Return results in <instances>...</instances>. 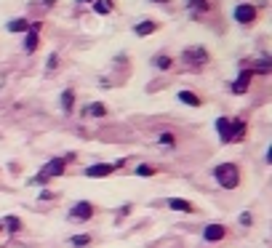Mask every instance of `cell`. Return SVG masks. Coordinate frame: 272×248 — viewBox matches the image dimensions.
<instances>
[{"instance_id": "6da1fadb", "label": "cell", "mask_w": 272, "mask_h": 248, "mask_svg": "<svg viewBox=\"0 0 272 248\" xmlns=\"http://www.w3.org/2000/svg\"><path fill=\"white\" fill-rule=\"evenodd\" d=\"M216 131H219V139L224 144H232V142H240L246 139V120L243 117H216Z\"/></svg>"}, {"instance_id": "7a4b0ae2", "label": "cell", "mask_w": 272, "mask_h": 248, "mask_svg": "<svg viewBox=\"0 0 272 248\" xmlns=\"http://www.w3.org/2000/svg\"><path fill=\"white\" fill-rule=\"evenodd\" d=\"M214 179L222 190H237L240 187V168L235 163H219L214 168Z\"/></svg>"}, {"instance_id": "3957f363", "label": "cell", "mask_w": 272, "mask_h": 248, "mask_svg": "<svg viewBox=\"0 0 272 248\" xmlns=\"http://www.w3.org/2000/svg\"><path fill=\"white\" fill-rule=\"evenodd\" d=\"M208 59H211V54L203 46H190L181 51V61H184L187 70H203L208 64Z\"/></svg>"}, {"instance_id": "277c9868", "label": "cell", "mask_w": 272, "mask_h": 248, "mask_svg": "<svg viewBox=\"0 0 272 248\" xmlns=\"http://www.w3.org/2000/svg\"><path fill=\"white\" fill-rule=\"evenodd\" d=\"M67 171V160L64 157H54V160H48L43 166V171L38 173V176H32L30 179V184L35 187V184H45L48 179H56V176H61V173Z\"/></svg>"}, {"instance_id": "5b68a950", "label": "cell", "mask_w": 272, "mask_h": 248, "mask_svg": "<svg viewBox=\"0 0 272 248\" xmlns=\"http://www.w3.org/2000/svg\"><path fill=\"white\" fill-rule=\"evenodd\" d=\"M96 216V206L91 200H78L70 208V222H91Z\"/></svg>"}, {"instance_id": "8992f818", "label": "cell", "mask_w": 272, "mask_h": 248, "mask_svg": "<svg viewBox=\"0 0 272 248\" xmlns=\"http://www.w3.org/2000/svg\"><path fill=\"white\" fill-rule=\"evenodd\" d=\"M117 168H123V160H117V163H96V166H88L83 173H86L88 179H104V176H110V173H115Z\"/></svg>"}, {"instance_id": "52a82bcc", "label": "cell", "mask_w": 272, "mask_h": 248, "mask_svg": "<svg viewBox=\"0 0 272 248\" xmlns=\"http://www.w3.org/2000/svg\"><path fill=\"white\" fill-rule=\"evenodd\" d=\"M227 235H230V229L219 222H211V224L203 227V240H206V243H222Z\"/></svg>"}, {"instance_id": "ba28073f", "label": "cell", "mask_w": 272, "mask_h": 248, "mask_svg": "<svg viewBox=\"0 0 272 248\" xmlns=\"http://www.w3.org/2000/svg\"><path fill=\"white\" fill-rule=\"evenodd\" d=\"M256 14H259L256 5H251V3H240V5H235V11H232L237 24H251V21H256Z\"/></svg>"}, {"instance_id": "9c48e42d", "label": "cell", "mask_w": 272, "mask_h": 248, "mask_svg": "<svg viewBox=\"0 0 272 248\" xmlns=\"http://www.w3.org/2000/svg\"><path fill=\"white\" fill-rule=\"evenodd\" d=\"M38 46H40V21H38V24H30V30H27V35H24V51L27 54H35Z\"/></svg>"}, {"instance_id": "30bf717a", "label": "cell", "mask_w": 272, "mask_h": 248, "mask_svg": "<svg viewBox=\"0 0 272 248\" xmlns=\"http://www.w3.org/2000/svg\"><path fill=\"white\" fill-rule=\"evenodd\" d=\"M251 80H253V70H243L240 75H237V80L232 83L230 91L232 94H246L248 88H251Z\"/></svg>"}, {"instance_id": "8fae6325", "label": "cell", "mask_w": 272, "mask_h": 248, "mask_svg": "<svg viewBox=\"0 0 272 248\" xmlns=\"http://www.w3.org/2000/svg\"><path fill=\"white\" fill-rule=\"evenodd\" d=\"M166 206L171 208V211H179V213H195L197 211L195 203H190V200H184V198H168Z\"/></svg>"}, {"instance_id": "7c38bea8", "label": "cell", "mask_w": 272, "mask_h": 248, "mask_svg": "<svg viewBox=\"0 0 272 248\" xmlns=\"http://www.w3.org/2000/svg\"><path fill=\"white\" fill-rule=\"evenodd\" d=\"M0 224H3V232H8V235H16V232H21V219L19 216H14V213H8V216H3L0 219Z\"/></svg>"}, {"instance_id": "4fadbf2b", "label": "cell", "mask_w": 272, "mask_h": 248, "mask_svg": "<svg viewBox=\"0 0 272 248\" xmlns=\"http://www.w3.org/2000/svg\"><path fill=\"white\" fill-rule=\"evenodd\" d=\"M155 30H157V24H155V21H139V24H134V35H136V38L152 35Z\"/></svg>"}, {"instance_id": "5bb4252c", "label": "cell", "mask_w": 272, "mask_h": 248, "mask_svg": "<svg viewBox=\"0 0 272 248\" xmlns=\"http://www.w3.org/2000/svg\"><path fill=\"white\" fill-rule=\"evenodd\" d=\"M59 101H61V110L64 112H72V107H75V91H72V88H64Z\"/></svg>"}, {"instance_id": "9a60e30c", "label": "cell", "mask_w": 272, "mask_h": 248, "mask_svg": "<svg viewBox=\"0 0 272 248\" xmlns=\"http://www.w3.org/2000/svg\"><path fill=\"white\" fill-rule=\"evenodd\" d=\"M91 243H94V235H88V232L72 235V238H70V246H72V248H88Z\"/></svg>"}, {"instance_id": "2e32d148", "label": "cell", "mask_w": 272, "mask_h": 248, "mask_svg": "<svg viewBox=\"0 0 272 248\" xmlns=\"http://www.w3.org/2000/svg\"><path fill=\"white\" fill-rule=\"evenodd\" d=\"M179 101H181V104H187V107H200L203 104L200 96L192 94V91H179Z\"/></svg>"}, {"instance_id": "e0dca14e", "label": "cell", "mask_w": 272, "mask_h": 248, "mask_svg": "<svg viewBox=\"0 0 272 248\" xmlns=\"http://www.w3.org/2000/svg\"><path fill=\"white\" fill-rule=\"evenodd\" d=\"M5 30H8V32H27V30H30V21H27V19H14V21L5 24Z\"/></svg>"}, {"instance_id": "ac0fdd59", "label": "cell", "mask_w": 272, "mask_h": 248, "mask_svg": "<svg viewBox=\"0 0 272 248\" xmlns=\"http://www.w3.org/2000/svg\"><path fill=\"white\" fill-rule=\"evenodd\" d=\"M187 8L192 14H206L208 11V0H187Z\"/></svg>"}, {"instance_id": "d6986e66", "label": "cell", "mask_w": 272, "mask_h": 248, "mask_svg": "<svg viewBox=\"0 0 272 248\" xmlns=\"http://www.w3.org/2000/svg\"><path fill=\"white\" fill-rule=\"evenodd\" d=\"M152 64H155L157 70H168V67L174 64V59H171V56H168V54H157L155 59H152Z\"/></svg>"}, {"instance_id": "ffe728a7", "label": "cell", "mask_w": 272, "mask_h": 248, "mask_svg": "<svg viewBox=\"0 0 272 248\" xmlns=\"http://www.w3.org/2000/svg\"><path fill=\"white\" fill-rule=\"evenodd\" d=\"M94 11H96V14H110V11H112V0H94Z\"/></svg>"}, {"instance_id": "44dd1931", "label": "cell", "mask_w": 272, "mask_h": 248, "mask_svg": "<svg viewBox=\"0 0 272 248\" xmlns=\"http://www.w3.org/2000/svg\"><path fill=\"white\" fill-rule=\"evenodd\" d=\"M88 115H91V117H104V115H107V107L96 101V104H91V107H88Z\"/></svg>"}, {"instance_id": "7402d4cb", "label": "cell", "mask_w": 272, "mask_h": 248, "mask_svg": "<svg viewBox=\"0 0 272 248\" xmlns=\"http://www.w3.org/2000/svg\"><path fill=\"white\" fill-rule=\"evenodd\" d=\"M160 144L163 147H176V136L174 134H160Z\"/></svg>"}, {"instance_id": "603a6c76", "label": "cell", "mask_w": 272, "mask_h": 248, "mask_svg": "<svg viewBox=\"0 0 272 248\" xmlns=\"http://www.w3.org/2000/svg\"><path fill=\"white\" fill-rule=\"evenodd\" d=\"M152 173H157V168H152V166H139L136 168V176H152Z\"/></svg>"}, {"instance_id": "cb8c5ba5", "label": "cell", "mask_w": 272, "mask_h": 248, "mask_svg": "<svg viewBox=\"0 0 272 248\" xmlns=\"http://www.w3.org/2000/svg\"><path fill=\"white\" fill-rule=\"evenodd\" d=\"M240 224H243V227H251V224H253V216H251V213H240Z\"/></svg>"}, {"instance_id": "d4e9b609", "label": "cell", "mask_w": 272, "mask_h": 248, "mask_svg": "<svg viewBox=\"0 0 272 248\" xmlns=\"http://www.w3.org/2000/svg\"><path fill=\"white\" fill-rule=\"evenodd\" d=\"M56 64H59V56L51 54V56H48V70H56Z\"/></svg>"}, {"instance_id": "484cf974", "label": "cell", "mask_w": 272, "mask_h": 248, "mask_svg": "<svg viewBox=\"0 0 272 248\" xmlns=\"http://www.w3.org/2000/svg\"><path fill=\"white\" fill-rule=\"evenodd\" d=\"M40 200H54V192H48V190H45V192H40Z\"/></svg>"}, {"instance_id": "4316f807", "label": "cell", "mask_w": 272, "mask_h": 248, "mask_svg": "<svg viewBox=\"0 0 272 248\" xmlns=\"http://www.w3.org/2000/svg\"><path fill=\"white\" fill-rule=\"evenodd\" d=\"M43 3H45V5H54V3H56V0H43Z\"/></svg>"}, {"instance_id": "83f0119b", "label": "cell", "mask_w": 272, "mask_h": 248, "mask_svg": "<svg viewBox=\"0 0 272 248\" xmlns=\"http://www.w3.org/2000/svg\"><path fill=\"white\" fill-rule=\"evenodd\" d=\"M152 3H168V0H152Z\"/></svg>"}, {"instance_id": "f1b7e54d", "label": "cell", "mask_w": 272, "mask_h": 248, "mask_svg": "<svg viewBox=\"0 0 272 248\" xmlns=\"http://www.w3.org/2000/svg\"><path fill=\"white\" fill-rule=\"evenodd\" d=\"M0 235H3V224H0Z\"/></svg>"}, {"instance_id": "f546056e", "label": "cell", "mask_w": 272, "mask_h": 248, "mask_svg": "<svg viewBox=\"0 0 272 248\" xmlns=\"http://www.w3.org/2000/svg\"><path fill=\"white\" fill-rule=\"evenodd\" d=\"M86 3H94V0H86Z\"/></svg>"}]
</instances>
